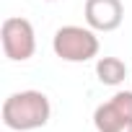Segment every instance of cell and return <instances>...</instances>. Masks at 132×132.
Segmentation results:
<instances>
[{"instance_id": "277c9868", "label": "cell", "mask_w": 132, "mask_h": 132, "mask_svg": "<svg viewBox=\"0 0 132 132\" xmlns=\"http://www.w3.org/2000/svg\"><path fill=\"white\" fill-rule=\"evenodd\" d=\"M86 23L93 31H117L124 18V5L122 0H86L83 5Z\"/></svg>"}, {"instance_id": "7a4b0ae2", "label": "cell", "mask_w": 132, "mask_h": 132, "mask_svg": "<svg viewBox=\"0 0 132 132\" xmlns=\"http://www.w3.org/2000/svg\"><path fill=\"white\" fill-rule=\"evenodd\" d=\"M52 49L65 62H88L98 54V36L91 26H62L54 31Z\"/></svg>"}, {"instance_id": "5b68a950", "label": "cell", "mask_w": 132, "mask_h": 132, "mask_svg": "<svg viewBox=\"0 0 132 132\" xmlns=\"http://www.w3.org/2000/svg\"><path fill=\"white\" fill-rule=\"evenodd\" d=\"M127 124H132L122 111H119V106L109 98L106 104H101V106H96V111H93V127L98 129V132H117V129H122V127H127Z\"/></svg>"}, {"instance_id": "9c48e42d", "label": "cell", "mask_w": 132, "mask_h": 132, "mask_svg": "<svg viewBox=\"0 0 132 132\" xmlns=\"http://www.w3.org/2000/svg\"><path fill=\"white\" fill-rule=\"evenodd\" d=\"M47 3H54V0H47Z\"/></svg>"}, {"instance_id": "ba28073f", "label": "cell", "mask_w": 132, "mask_h": 132, "mask_svg": "<svg viewBox=\"0 0 132 132\" xmlns=\"http://www.w3.org/2000/svg\"><path fill=\"white\" fill-rule=\"evenodd\" d=\"M117 132H132V124H127V127H122V129H117Z\"/></svg>"}, {"instance_id": "52a82bcc", "label": "cell", "mask_w": 132, "mask_h": 132, "mask_svg": "<svg viewBox=\"0 0 132 132\" xmlns=\"http://www.w3.org/2000/svg\"><path fill=\"white\" fill-rule=\"evenodd\" d=\"M111 101L119 106V111L132 122V91H117L114 96H111Z\"/></svg>"}, {"instance_id": "8992f818", "label": "cell", "mask_w": 132, "mask_h": 132, "mask_svg": "<svg viewBox=\"0 0 132 132\" xmlns=\"http://www.w3.org/2000/svg\"><path fill=\"white\" fill-rule=\"evenodd\" d=\"M96 78L104 86H119L127 78V65L119 57H98V62H96Z\"/></svg>"}, {"instance_id": "3957f363", "label": "cell", "mask_w": 132, "mask_h": 132, "mask_svg": "<svg viewBox=\"0 0 132 132\" xmlns=\"http://www.w3.org/2000/svg\"><path fill=\"white\" fill-rule=\"evenodd\" d=\"M0 42H3V52L13 62H26L36 52V34L29 18L11 16L0 26Z\"/></svg>"}, {"instance_id": "6da1fadb", "label": "cell", "mask_w": 132, "mask_h": 132, "mask_svg": "<svg viewBox=\"0 0 132 132\" xmlns=\"http://www.w3.org/2000/svg\"><path fill=\"white\" fill-rule=\"evenodd\" d=\"M3 124L8 129H16V132H31V129H39L49 122L52 117V104L49 98L42 93V91H16L11 93L5 101H3Z\"/></svg>"}]
</instances>
